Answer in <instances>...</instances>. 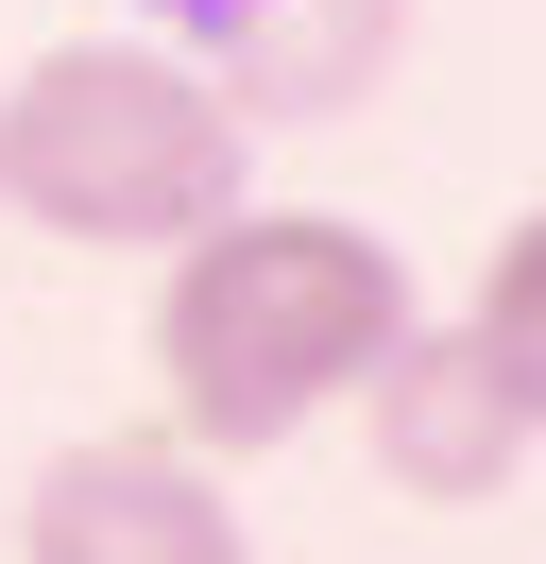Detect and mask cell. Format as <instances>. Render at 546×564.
<instances>
[{"mask_svg": "<svg viewBox=\"0 0 546 564\" xmlns=\"http://www.w3.org/2000/svg\"><path fill=\"white\" fill-rule=\"evenodd\" d=\"M410 325V257L341 206H256L239 188L222 223H188L154 274V393L188 462H273L341 411V393L393 359Z\"/></svg>", "mask_w": 546, "mask_h": 564, "instance_id": "cell-1", "label": "cell"}, {"mask_svg": "<svg viewBox=\"0 0 546 564\" xmlns=\"http://www.w3.org/2000/svg\"><path fill=\"white\" fill-rule=\"evenodd\" d=\"M256 172V120L154 35H52L18 86H0V206L34 240L86 257H171L188 223L239 206Z\"/></svg>", "mask_w": 546, "mask_h": 564, "instance_id": "cell-2", "label": "cell"}, {"mask_svg": "<svg viewBox=\"0 0 546 564\" xmlns=\"http://www.w3.org/2000/svg\"><path fill=\"white\" fill-rule=\"evenodd\" d=\"M461 343L495 359L512 393H546V223H495V274H478V308H461Z\"/></svg>", "mask_w": 546, "mask_h": 564, "instance_id": "cell-6", "label": "cell"}, {"mask_svg": "<svg viewBox=\"0 0 546 564\" xmlns=\"http://www.w3.org/2000/svg\"><path fill=\"white\" fill-rule=\"evenodd\" d=\"M341 411H359V445H375V479H393V496L478 513V496H512V479H529L546 393H512L495 359L461 343V325H427V308H410V325H393V359H375Z\"/></svg>", "mask_w": 546, "mask_h": 564, "instance_id": "cell-4", "label": "cell"}, {"mask_svg": "<svg viewBox=\"0 0 546 564\" xmlns=\"http://www.w3.org/2000/svg\"><path fill=\"white\" fill-rule=\"evenodd\" d=\"M18 564H256L222 462H188L171 427H102V445H52L18 496Z\"/></svg>", "mask_w": 546, "mask_h": 564, "instance_id": "cell-3", "label": "cell"}, {"mask_svg": "<svg viewBox=\"0 0 546 564\" xmlns=\"http://www.w3.org/2000/svg\"><path fill=\"white\" fill-rule=\"evenodd\" d=\"M154 18H171V35H222V18H256V0H154Z\"/></svg>", "mask_w": 546, "mask_h": 564, "instance_id": "cell-7", "label": "cell"}, {"mask_svg": "<svg viewBox=\"0 0 546 564\" xmlns=\"http://www.w3.org/2000/svg\"><path fill=\"white\" fill-rule=\"evenodd\" d=\"M375 69H393V0H256L205 35V86L239 120H341Z\"/></svg>", "mask_w": 546, "mask_h": 564, "instance_id": "cell-5", "label": "cell"}]
</instances>
